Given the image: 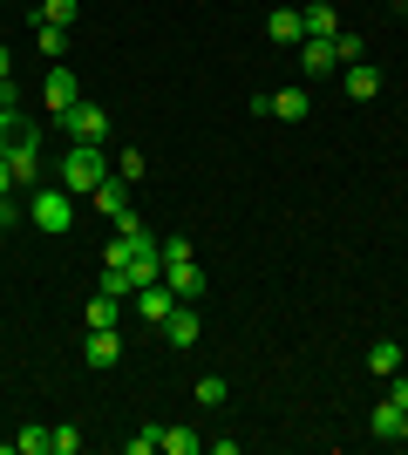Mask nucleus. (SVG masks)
I'll use <instances>...</instances> for the list:
<instances>
[{"instance_id": "obj_1", "label": "nucleus", "mask_w": 408, "mask_h": 455, "mask_svg": "<svg viewBox=\"0 0 408 455\" xmlns=\"http://www.w3.org/2000/svg\"><path fill=\"white\" fill-rule=\"evenodd\" d=\"M116 171L109 156H102V143H68V156L55 164V184L61 190H76V197H96V184Z\"/></svg>"}, {"instance_id": "obj_2", "label": "nucleus", "mask_w": 408, "mask_h": 455, "mask_svg": "<svg viewBox=\"0 0 408 455\" xmlns=\"http://www.w3.org/2000/svg\"><path fill=\"white\" fill-rule=\"evenodd\" d=\"M28 218H35L41 231H55V238H61V231L76 225V190H61V184H35V190H28Z\"/></svg>"}, {"instance_id": "obj_3", "label": "nucleus", "mask_w": 408, "mask_h": 455, "mask_svg": "<svg viewBox=\"0 0 408 455\" xmlns=\"http://www.w3.org/2000/svg\"><path fill=\"white\" fill-rule=\"evenodd\" d=\"M55 123H61V130H68V143H109V109H96L89 95H82L76 109H61Z\"/></svg>"}, {"instance_id": "obj_4", "label": "nucleus", "mask_w": 408, "mask_h": 455, "mask_svg": "<svg viewBox=\"0 0 408 455\" xmlns=\"http://www.w3.org/2000/svg\"><path fill=\"white\" fill-rule=\"evenodd\" d=\"M130 299H136V320H143V326H164V320H171V313H177V306H184V299H177V292H171V285H164V279L136 285Z\"/></svg>"}, {"instance_id": "obj_5", "label": "nucleus", "mask_w": 408, "mask_h": 455, "mask_svg": "<svg viewBox=\"0 0 408 455\" xmlns=\"http://www.w3.org/2000/svg\"><path fill=\"white\" fill-rule=\"evenodd\" d=\"M252 109H259V116H279V123H307V116H313V89H300V82H292V89H279V95H259Z\"/></svg>"}, {"instance_id": "obj_6", "label": "nucleus", "mask_w": 408, "mask_h": 455, "mask_svg": "<svg viewBox=\"0 0 408 455\" xmlns=\"http://www.w3.org/2000/svg\"><path fill=\"white\" fill-rule=\"evenodd\" d=\"M82 361L96 367V374H109V367L123 361V333H116V326H89V340H82Z\"/></svg>"}, {"instance_id": "obj_7", "label": "nucleus", "mask_w": 408, "mask_h": 455, "mask_svg": "<svg viewBox=\"0 0 408 455\" xmlns=\"http://www.w3.org/2000/svg\"><path fill=\"white\" fill-rule=\"evenodd\" d=\"M7 171H14L20 190H35V184H41V136H35V130H28L14 150H7Z\"/></svg>"}, {"instance_id": "obj_8", "label": "nucleus", "mask_w": 408, "mask_h": 455, "mask_svg": "<svg viewBox=\"0 0 408 455\" xmlns=\"http://www.w3.org/2000/svg\"><path fill=\"white\" fill-rule=\"evenodd\" d=\"M164 285H171L184 306H197L204 299V266H197V259H177V266H164Z\"/></svg>"}, {"instance_id": "obj_9", "label": "nucleus", "mask_w": 408, "mask_h": 455, "mask_svg": "<svg viewBox=\"0 0 408 455\" xmlns=\"http://www.w3.org/2000/svg\"><path fill=\"white\" fill-rule=\"evenodd\" d=\"M300 68H307V76L320 82V76H333V68H348V61H340V48H333V41L307 35V41H300Z\"/></svg>"}, {"instance_id": "obj_10", "label": "nucleus", "mask_w": 408, "mask_h": 455, "mask_svg": "<svg viewBox=\"0 0 408 455\" xmlns=\"http://www.w3.org/2000/svg\"><path fill=\"white\" fill-rule=\"evenodd\" d=\"M41 102H48V109H76V102H82V82L76 76H68V68H48V82H41Z\"/></svg>"}, {"instance_id": "obj_11", "label": "nucleus", "mask_w": 408, "mask_h": 455, "mask_svg": "<svg viewBox=\"0 0 408 455\" xmlns=\"http://www.w3.org/2000/svg\"><path fill=\"white\" fill-rule=\"evenodd\" d=\"M340 89H348L354 102H374V95H381V68H374V61H348V76H340Z\"/></svg>"}, {"instance_id": "obj_12", "label": "nucleus", "mask_w": 408, "mask_h": 455, "mask_svg": "<svg viewBox=\"0 0 408 455\" xmlns=\"http://www.w3.org/2000/svg\"><path fill=\"white\" fill-rule=\"evenodd\" d=\"M96 211H102V218H130V184H123L116 171L96 184Z\"/></svg>"}, {"instance_id": "obj_13", "label": "nucleus", "mask_w": 408, "mask_h": 455, "mask_svg": "<svg viewBox=\"0 0 408 455\" xmlns=\"http://www.w3.org/2000/svg\"><path fill=\"white\" fill-rule=\"evenodd\" d=\"M266 35L279 41V48H300V41H307V20H300V7H279V14L266 20Z\"/></svg>"}, {"instance_id": "obj_14", "label": "nucleus", "mask_w": 408, "mask_h": 455, "mask_svg": "<svg viewBox=\"0 0 408 455\" xmlns=\"http://www.w3.org/2000/svg\"><path fill=\"white\" fill-rule=\"evenodd\" d=\"M300 20H307V35H320V41H333V35H340V14H333L327 0H313V7H300Z\"/></svg>"}, {"instance_id": "obj_15", "label": "nucleus", "mask_w": 408, "mask_h": 455, "mask_svg": "<svg viewBox=\"0 0 408 455\" xmlns=\"http://www.w3.org/2000/svg\"><path fill=\"white\" fill-rule=\"evenodd\" d=\"M164 340H171V347H191L197 340V306H177L171 320H164Z\"/></svg>"}, {"instance_id": "obj_16", "label": "nucleus", "mask_w": 408, "mask_h": 455, "mask_svg": "<svg viewBox=\"0 0 408 455\" xmlns=\"http://www.w3.org/2000/svg\"><path fill=\"white\" fill-rule=\"evenodd\" d=\"M82 320H89V326H116V320H123V299L96 285V299H89V313H82Z\"/></svg>"}, {"instance_id": "obj_17", "label": "nucleus", "mask_w": 408, "mask_h": 455, "mask_svg": "<svg viewBox=\"0 0 408 455\" xmlns=\"http://www.w3.org/2000/svg\"><path fill=\"white\" fill-rule=\"evenodd\" d=\"M368 374H381V380L402 374V347H395V340H374L368 347Z\"/></svg>"}, {"instance_id": "obj_18", "label": "nucleus", "mask_w": 408, "mask_h": 455, "mask_svg": "<svg viewBox=\"0 0 408 455\" xmlns=\"http://www.w3.org/2000/svg\"><path fill=\"white\" fill-rule=\"evenodd\" d=\"M368 428H374L381 442H402V408H395V401H381V408L368 415Z\"/></svg>"}, {"instance_id": "obj_19", "label": "nucleus", "mask_w": 408, "mask_h": 455, "mask_svg": "<svg viewBox=\"0 0 408 455\" xmlns=\"http://www.w3.org/2000/svg\"><path fill=\"white\" fill-rule=\"evenodd\" d=\"M76 14H82V0H41L35 20H48V28H76Z\"/></svg>"}, {"instance_id": "obj_20", "label": "nucleus", "mask_w": 408, "mask_h": 455, "mask_svg": "<svg viewBox=\"0 0 408 455\" xmlns=\"http://www.w3.org/2000/svg\"><path fill=\"white\" fill-rule=\"evenodd\" d=\"M28 130H35V123H28V116H20V109H0V156L14 150V143H20V136H28Z\"/></svg>"}, {"instance_id": "obj_21", "label": "nucleus", "mask_w": 408, "mask_h": 455, "mask_svg": "<svg viewBox=\"0 0 408 455\" xmlns=\"http://www.w3.org/2000/svg\"><path fill=\"white\" fill-rule=\"evenodd\" d=\"M197 449H204L197 428H164V455H197Z\"/></svg>"}, {"instance_id": "obj_22", "label": "nucleus", "mask_w": 408, "mask_h": 455, "mask_svg": "<svg viewBox=\"0 0 408 455\" xmlns=\"http://www.w3.org/2000/svg\"><path fill=\"white\" fill-rule=\"evenodd\" d=\"M76 449H82V428H68V421L48 428V455H76Z\"/></svg>"}, {"instance_id": "obj_23", "label": "nucleus", "mask_w": 408, "mask_h": 455, "mask_svg": "<svg viewBox=\"0 0 408 455\" xmlns=\"http://www.w3.org/2000/svg\"><path fill=\"white\" fill-rule=\"evenodd\" d=\"M7 449H14V455H48V428H20Z\"/></svg>"}, {"instance_id": "obj_24", "label": "nucleus", "mask_w": 408, "mask_h": 455, "mask_svg": "<svg viewBox=\"0 0 408 455\" xmlns=\"http://www.w3.org/2000/svg\"><path fill=\"white\" fill-rule=\"evenodd\" d=\"M41 35V55H68V28H48V20H35Z\"/></svg>"}, {"instance_id": "obj_25", "label": "nucleus", "mask_w": 408, "mask_h": 455, "mask_svg": "<svg viewBox=\"0 0 408 455\" xmlns=\"http://www.w3.org/2000/svg\"><path fill=\"white\" fill-rule=\"evenodd\" d=\"M143 171H150V164H143V150H123V156H116V177H123V184H143Z\"/></svg>"}, {"instance_id": "obj_26", "label": "nucleus", "mask_w": 408, "mask_h": 455, "mask_svg": "<svg viewBox=\"0 0 408 455\" xmlns=\"http://www.w3.org/2000/svg\"><path fill=\"white\" fill-rule=\"evenodd\" d=\"M333 48H340V61H368V41H361V35H348V28L333 35Z\"/></svg>"}, {"instance_id": "obj_27", "label": "nucleus", "mask_w": 408, "mask_h": 455, "mask_svg": "<svg viewBox=\"0 0 408 455\" xmlns=\"http://www.w3.org/2000/svg\"><path fill=\"white\" fill-rule=\"evenodd\" d=\"M164 449V428H143V435H130V455H156Z\"/></svg>"}, {"instance_id": "obj_28", "label": "nucleus", "mask_w": 408, "mask_h": 455, "mask_svg": "<svg viewBox=\"0 0 408 455\" xmlns=\"http://www.w3.org/2000/svg\"><path fill=\"white\" fill-rule=\"evenodd\" d=\"M177 259H197V251H191V238H184V231H177V238H164V266H177Z\"/></svg>"}, {"instance_id": "obj_29", "label": "nucleus", "mask_w": 408, "mask_h": 455, "mask_svg": "<svg viewBox=\"0 0 408 455\" xmlns=\"http://www.w3.org/2000/svg\"><path fill=\"white\" fill-rule=\"evenodd\" d=\"M197 401H204V408H218V401H225V380L204 374V380H197Z\"/></svg>"}, {"instance_id": "obj_30", "label": "nucleus", "mask_w": 408, "mask_h": 455, "mask_svg": "<svg viewBox=\"0 0 408 455\" xmlns=\"http://www.w3.org/2000/svg\"><path fill=\"white\" fill-rule=\"evenodd\" d=\"M388 401H395V408L408 415V380H395V374H388Z\"/></svg>"}, {"instance_id": "obj_31", "label": "nucleus", "mask_w": 408, "mask_h": 455, "mask_svg": "<svg viewBox=\"0 0 408 455\" xmlns=\"http://www.w3.org/2000/svg\"><path fill=\"white\" fill-rule=\"evenodd\" d=\"M0 109H20V89H14V82H0Z\"/></svg>"}, {"instance_id": "obj_32", "label": "nucleus", "mask_w": 408, "mask_h": 455, "mask_svg": "<svg viewBox=\"0 0 408 455\" xmlns=\"http://www.w3.org/2000/svg\"><path fill=\"white\" fill-rule=\"evenodd\" d=\"M14 190L20 184H14V171H7V156H0V197H14Z\"/></svg>"}, {"instance_id": "obj_33", "label": "nucleus", "mask_w": 408, "mask_h": 455, "mask_svg": "<svg viewBox=\"0 0 408 455\" xmlns=\"http://www.w3.org/2000/svg\"><path fill=\"white\" fill-rule=\"evenodd\" d=\"M0 82H14V76H7V48H0Z\"/></svg>"}, {"instance_id": "obj_34", "label": "nucleus", "mask_w": 408, "mask_h": 455, "mask_svg": "<svg viewBox=\"0 0 408 455\" xmlns=\"http://www.w3.org/2000/svg\"><path fill=\"white\" fill-rule=\"evenodd\" d=\"M402 442H408V415H402Z\"/></svg>"}]
</instances>
